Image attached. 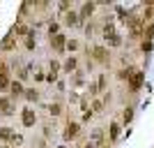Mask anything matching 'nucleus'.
I'll return each instance as SVG.
<instances>
[{
  "label": "nucleus",
  "mask_w": 154,
  "mask_h": 148,
  "mask_svg": "<svg viewBox=\"0 0 154 148\" xmlns=\"http://www.w3.org/2000/svg\"><path fill=\"white\" fill-rule=\"evenodd\" d=\"M23 125H26V127L34 125V113H32V109H26V111H23Z\"/></svg>",
  "instance_id": "nucleus-1"
},
{
  "label": "nucleus",
  "mask_w": 154,
  "mask_h": 148,
  "mask_svg": "<svg viewBox=\"0 0 154 148\" xmlns=\"http://www.w3.org/2000/svg\"><path fill=\"white\" fill-rule=\"evenodd\" d=\"M76 134H78V125H76V123H69L67 132H65V139H74Z\"/></svg>",
  "instance_id": "nucleus-2"
},
{
  "label": "nucleus",
  "mask_w": 154,
  "mask_h": 148,
  "mask_svg": "<svg viewBox=\"0 0 154 148\" xmlns=\"http://www.w3.org/2000/svg\"><path fill=\"white\" fill-rule=\"evenodd\" d=\"M51 44H53V49H55V51H62V49H65V37H62V35L53 37Z\"/></svg>",
  "instance_id": "nucleus-3"
},
{
  "label": "nucleus",
  "mask_w": 154,
  "mask_h": 148,
  "mask_svg": "<svg viewBox=\"0 0 154 148\" xmlns=\"http://www.w3.org/2000/svg\"><path fill=\"white\" fill-rule=\"evenodd\" d=\"M0 139H14V134H12V130H9V127H2V130H0Z\"/></svg>",
  "instance_id": "nucleus-4"
},
{
  "label": "nucleus",
  "mask_w": 154,
  "mask_h": 148,
  "mask_svg": "<svg viewBox=\"0 0 154 148\" xmlns=\"http://www.w3.org/2000/svg\"><path fill=\"white\" fill-rule=\"evenodd\" d=\"M12 93H14V95H23V86H21V83H18V81H14V83H12Z\"/></svg>",
  "instance_id": "nucleus-5"
},
{
  "label": "nucleus",
  "mask_w": 154,
  "mask_h": 148,
  "mask_svg": "<svg viewBox=\"0 0 154 148\" xmlns=\"http://www.w3.org/2000/svg\"><path fill=\"white\" fill-rule=\"evenodd\" d=\"M23 95H26L28 100H30V102H32V100H34V102H37V100H39V93H37V90H26V93H23Z\"/></svg>",
  "instance_id": "nucleus-6"
},
{
  "label": "nucleus",
  "mask_w": 154,
  "mask_h": 148,
  "mask_svg": "<svg viewBox=\"0 0 154 148\" xmlns=\"http://www.w3.org/2000/svg\"><path fill=\"white\" fill-rule=\"evenodd\" d=\"M94 56H97L99 60H106V51H103L101 46H97V49H94Z\"/></svg>",
  "instance_id": "nucleus-7"
},
{
  "label": "nucleus",
  "mask_w": 154,
  "mask_h": 148,
  "mask_svg": "<svg viewBox=\"0 0 154 148\" xmlns=\"http://www.w3.org/2000/svg\"><path fill=\"white\" fill-rule=\"evenodd\" d=\"M60 111H62V106L58 104V102H55V104H51V113H53V116H60Z\"/></svg>",
  "instance_id": "nucleus-8"
},
{
  "label": "nucleus",
  "mask_w": 154,
  "mask_h": 148,
  "mask_svg": "<svg viewBox=\"0 0 154 148\" xmlns=\"http://www.w3.org/2000/svg\"><path fill=\"white\" fill-rule=\"evenodd\" d=\"M67 23H69V26L76 23V14H74V12H69V14H67Z\"/></svg>",
  "instance_id": "nucleus-9"
},
{
  "label": "nucleus",
  "mask_w": 154,
  "mask_h": 148,
  "mask_svg": "<svg viewBox=\"0 0 154 148\" xmlns=\"http://www.w3.org/2000/svg\"><path fill=\"white\" fill-rule=\"evenodd\" d=\"M74 67H76V60H74V58H71V60H67V65H65V70H74Z\"/></svg>",
  "instance_id": "nucleus-10"
},
{
  "label": "nucleus",
  "mask_w": 154,
  "mask_h": 148,
  "mask_svg": "<svg viewBox=\"0 0 154 148\" xmlns=\"http://www.w3.org/2000/svg\"><path fill=\"white\" fill-rule=\"evenodd\" d=\"M12 46H14V42H12V37H7V39L2 42V49H12Z\"/></svg>",
  "instance_id": "nucleus-11"
},
{
  "label": "nucleus",
  "mask_w": 154,
  "mask_h": 148,
  "mask_svg": "<svg viewBox=\"0 0 154 148\" xmlns=\"http://www.w3.org/2000/svg\"><path fill=\"white\" fill-rule=\"evenodd\" d=\"M90 12H92V5H85V7H83V12H81V16H87Z\"/></svg>",
  "instance_id": "nucleus-12"
}]
</instances>
